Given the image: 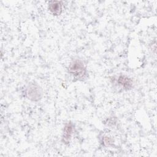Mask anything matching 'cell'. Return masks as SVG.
Segmentation results:
<instances>
[{"instance_id": "cell-1", "label": "cell", "mask_w": 157, "mask_h": 157, "mask_svg": "<svg viewBox=\"0 0 157 157\" xmlns=\"http://www.w3.org/2000/svg\"><path fill=\"white\" fill-rule=\"evenodd\" d=\"M69 73L77 78H82L86 74V67L83 63L78 59L71 63L68 68Z\"/></svg>"}, {"instance_id": "cell-2", "label": "cell", "mask_w": 157, "mask_h": 157, "mask_svg": "<svg viewBox=\"0 0 157 157\" xmlns=\"http://www.w3.org/2000/svg\"><path fill=\"white\" fill-rule=\"evenodd\" d=\"M26 95L32 101H38L42 95L40 88L35 84H31L26 89Z\"/></svg>"}, {"instance_id": "cell-3", "label": "cell", "mask_w": 157, "mask_h": 157, "mask_svg": "<svg viewBox=\"0 0 157 157\" xmlns=\"http://www.w3.org/2000/svg\"><path fill=\"white\" fill-rule=\"evenodd\" d=\"M74 124L71 123H67L64 128L63 134L62 136V141L64 144H68L71 139L72 136L74 133Z\"/></svg>"}, {"instance_id": "cell-4", "label": "cell", "mask_w": 157, "mask_h": 157, "mask_svg": "<svg viewBox=\"0 0 157 157\" xmlns=\"http://www.w3.org/2000/svg\"><path fill=\"white\" fill-rule=\"evenodd\" d=\"M62 2L61 1H50L48 3V10L53 15H59L62 12Z\"/></svg>"}, {"instance_id": "cell-5", "label": "cell", "mask_w": 157, "mask_h": 157, "mask_svg": "<svg viewBox=\"0 0 157 157\" xmlns=\"http://www.w3.org/2000/svg\"><path fill=\"white\" fill-rule=\"evenodd\" d=\"M117 82L118 85L122 88L129 90L131 89L132 86L133 82L129 77L125 75H120L118 77Z\"/></svg>"}, {"instance_id": "cell-6", "label": "cell", "mask_w": 157, "mask_h": 157, "mask_svg": "<svg viewBox=\"0 0 157 157\" xmlns=\"http://www.w3.org/2000/svg\"><path fill=\"white\" fill-rule=\"evenodd\" d=\"M112 139L110 137H104V139H103V142L104 144V145H107V146H109L110 145H111L112 144Z\"/></svg>"}]
</instances>
